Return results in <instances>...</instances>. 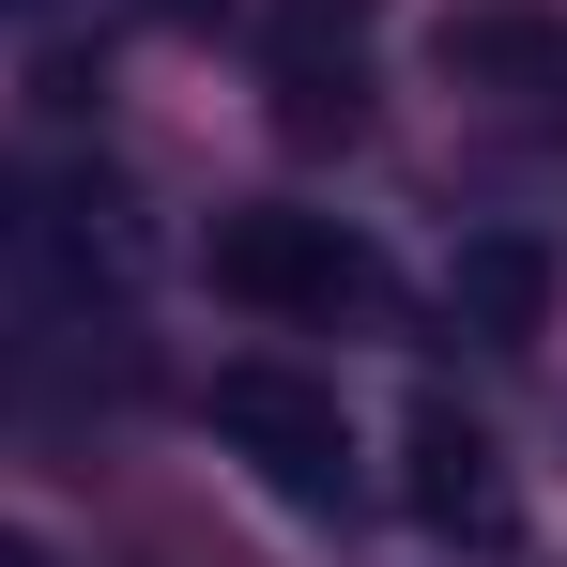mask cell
Returning <instances> with one entry per match:
<instances>
[{"instance_id": "obj_7", "label": "cell", "mask_w": 567, "mask_h": 567, "mask_svg": "<svg viewBox=\"0 0 567 567\" xmlns=\"http://www.w3.org/2000/svg\"><path fill=\"white\" fill-rule=\"evenodd\" d=\"M0 16H16V0H0Z\"/></svg>"}, {"instance_id": "obj_5", "label": "cell", "mask_w": 567, "mask_h": 567, "mask_svg": "<svg viewBox=\"0 0 567 567\" xmlns=\"http://www.w3.org/2000/svg\"><path fill=\"white\" fill-rule=\"evenodd\" d=\"M445 78H475V93H567V16L475 0V16H445Z\"/></svg>"}, {"instance_id": "obj_4", "label": "cell", "mask_w": 567, "mask_h": 567, "mask_svg": "<svg viewBox=\"0 0 567 567\" xmlns=\"http://www.w3.org/2000/svg\"><path fill=\"white\" fill-rule=\"evenodd\" d=\"M445 307H461V338H506V353H522V338L553 322V246H537V230H475L461 261H445Z\"/></svg>"}, {"instance_id": "obj_6", "label": "cell", "mask_w": 567, "mask_h": 567, "mask_svg": "<svg viewBox=\"0 0 567 567\" xmlns=\"http://www.w3.org/2000/svg\"><path fill=\"white\" fill-rule=\"evenodd\" d=\"M369 0H277V78H322V47H353Z\"/></svg>"}, {"instance_id": "obj_2", "label": "cell", "mask_w": 567, "mask_h": 567, "mask_svg": "<svg viewBox=\"0 0 567 567\" xmlns=\"http://www.w3.org/2000/svg\"><path fill=\"white\" fill-rule=\"evenodd\" d=\"M215 445H246L291 506H338V491H353V414H338V383L277 369V353L215 369Z\"/></svg>"}, {"instance_id": "obj_3", "label": "cell", "mask_w": 567, "mask_h": 567, "mask_svg": "<svg viewBox=\"0 0 567 567\" xmlns=\"http://www.w3.org/2000/svg\"><path fill=\"white\" fill-rule=\"evenodd\" d=\"M414 522L430 537H506V461H491V430L475 414H414Z\"/></svg>"}, {"instance_id": "obj_1", "label": "cell", "mask_w": 567, "mask_h": 567, "mask_svg": "<svg viewBox=\"0 0 567 567\" xmlns=\"http://www.w3.org/2000/svg\"><path fill=\"white\" fill-rule=\"evenodd\" d=\"M215 291L230 307H291V322H338V307H383V261H369V230L261 199V215H215Z\"/></svg>"}]
</instances>
